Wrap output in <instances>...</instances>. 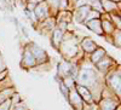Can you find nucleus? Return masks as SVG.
Here are the masks:
<instances>
[{
	"label": "nucleus",
	"mask_w": 121,
	"mask_h": 110,
	"mask_svg": "<svg viewBox=\"0 0 121 110\" xmlns=\"http://www.w3.org/2000/svg\"><path fill=\"white\" fill-rule=\"evenodd\" d=\"M75 81L78 85L85 86L91 91L92 86H95L97 82V74L92 68H84L78 74V77H75Z\"/></svg>",
	"instance_id": "1"
},
{
	"label": "nucleus",
	"mask_w": 121,
	"mask_h": 110,
	"mask_svg": "<svg viewBox=\"0 0 121 110\" xmlns=\"http://www.w3.org/2000/svg\"><path fill=\"white\" fill-rule=\"evenodd\" d=\"M29 50H30V52L33 53L36 64H41V63H45L47 61L46 52L44 51L41 47H39L36 44H32V45H30V47H29Z\"/></svg>",
	"instance_id": "2"
},
{
	"label": "nucleus",
	"mask_w": 121,
	"mask_h": 110,
	"mask_svg": "<svg viewBox=\"0 0 121 110\" xmlns=\"http://www.w3.org/2000/svg\"><path fill=\"white\" fill-rule=\"evenodd\" d=\"M68 99L69 103L75 110H82V99L80 98V96L78 94L75 87L69 89V94H68Z\"/></svg>",
	"instance_id": "3"
},
{
	"label": "nucleus",
	"mask_w": 121,
	"mask_h": 110,
	"mask_svg": "<svg viewBox=\"0 0 121 110\" xmlns=\"http://www.w3.org/2000/svg\"><path fill=\"white\" fill-rule=\"evenodd\" d=\"M75 89H76L78 94L80 96V98H81L82 101H85L87 103H92L93 102V96H92V93H91V91L87 87L78 85V86H75Z\"/></svg>",
	"instance_id": "4"
},
{
	"label": "nucleus",
	"mask_w": 121,
	"mask_h": 110,
	"mask_svg": "<svg viewBox=\"0 0 121 110\" xmlns=\"http://www.w3.org/2000/svg\"><path fill=\"white\" fill-rule=\"evenodd\" d=\"M109 86L115 92V94H117V97H120V70L119 69H117V73L115 72L109 77Z\"/></svg>",
	"instance_id": "5"
},
{
	"label": "nucleus",
	"mask_w": 121,
	"mask_h": 110,
	"mask_svg": "<svg viewBox=\"0 0 121 110\" xmlns=\"http://www.w3.org/2000/svg\"><path fill=\"white\" fill-rule=\"evenodd\" d=\"M22 65H23V67H27V68H32V67L36 65L35 58H34L33 53L30 52L29 47H28V48H26V51H24V55H23V61H22Z\"/></svg>",
	"instance_id": "6"
},
{
	"label": "nucleus",
	"mask_w": 121,
	"mask_h": 110,
	"mask_svg": "<svg viewBox=\"0 0 121 110\" xmlns=\"http://www.w3.org/2000/svg\"><path fill=\"white\" fill-rule=\"evenodd\" d=\"M117 106H119V104L116 103V101L112 99L110 97L104 98L103 101L99 103V109L100 110H116Z\"/></svg>",
	"instance_id": "7"
},
{
	"label": "nucleus",
	"mask_w": 121,
	"mask_h": 110,
	"mask_svg": "<svg viewBox=\"0 0 121 110\" xmlns=\"http://www.w3.org/2000/svg\"><path fill=\"white\" fill-rule=\"evenodd\" d=\"M81 47L84 48V51H86L87 53H92L93 51L97 50V45L90 38H85L84 39V41L81 42Z\"/></svg>",
	"instance_id": "8"
},
{
	"label": "nucleus",
	"mask_w": 121,
	"mask_h": 110,
	"mask_svg": "<svg viewBox=\"0 0 121 110\" xmlns=\"http://www.w3.org/2000/svg\"><path fill=\"white\" fill-rule=\"evenodd\" d=\"M105 55H107V53H105V50H104V48L97 47L96 51H93L92 55H91V61H92L93 64H97V63L100 61V59L105 57Z\"/></svg>",
	"instance_id": "9"
},
{
	"label": "nucleus",
	"mask_w": 121,
	"mask_h": 110,
	"mask_svg": "<svg viewBox=\"0 0 121 110\" xmlns=\"http://www.w3.org/2000/svg\"><path fill=\"white\" fill-rule=\"evenodd\" d=\"M86 25L91 29L92 32H95L96 34H103V30H102V24L98 19H92V21H88L86 22Z\"/></svg>",
	"instance_id": "10"
},
{
	"label": "nucleus",
	"mask_w": 121,
	"mask_h": 110,
	"mask_svg": "<svg viewBox=\"0 0 121 110\" xmlns=\"http://www.w3.org/2000/svg\"><path fill=\"white\" fill-rule=\"evenodd\" d=\"M113 64V61H112V58L110 57H104V58H102L100 61L96 64V67H97V69L98 70H100V72H104V70H107V69H109V67Z\"/></svg>",
	"instance_id": "11"
},
{
	"label": "nucleus",
	"mask_w": 121,
	"mask_h": 110,
	"mask_svg": "<svg viewBox=\"0 0 121 110\" xmlns=\"http://www.w3.org/2000/svg\"><path fill=\"white\" fill-rule=\"evenodd\" d=\"M63 41V32L59 30V28L56 29L55 33H53V39H52V44L55 47H58L59 44Z\"/></svg>",
	"instance_id": "12"
},
{
	"label": "nucleus",
	"mask_w": 121,
	"mask_h": 110,
	"mask_svg": "<svg viewBox=\"0 0 121 110\" xmlns=\"http://www.w3.org/2000/svg\"><path fill=\"white\" fill-rule=\"evenodd\" d=\"M35 12H36V16L39 18H44L47 16V10H46V6L45 5H39L35 10Z\"/></svg>",
	"instance_id": "13"
},
{
	"label": "nucleus",
	"mask_w": 121,
	"mask_h": 110,
	"mask_svg": "<svg viewBox=\"0 0 121 110\" xmlns=\"http://www.w3.org/2000/svg\"><path fill=\"white\" fill-rule=\"evenodd\" d=\"M100 24H102V30L105 32L107 34H110V33H113V32H114V27L110 24L109 21H104V22H102Z\"/></svg>",
	"instance_id": "14"
},
{
	"label": "nucleus",
	"mask_w": 121,
	"mask_h": 110,
	"mask_svg": "<svg viewBox=\"0 0 121 110\" xmlns=\"http://www.w3.org/2000/svg\"><path fill=\"white\" fill-rule=\"evenodd\" d=\"M102 5L107 8V11H112V10L115 8V4L110 0H102Z\"/></svg>",
	"instance_id": "15"
},
{
	"label": "nucleus",
	"mask_w": 121,
	"mask_h": 110,
	"mask_svg": "<svg viewBox=\"0 0 121 110\" xmlns=\"http://www.w3.org/2000/svg\"><path fill=\"white\" fill-rule=\"evenodd\" d=\"M10 106H11V101L7 99V101L0 104V110H10Z\"/></svg>",
	"instance_id": "16"
},
{
	"label": "nucleus",
	"mask_w": 121,
	"mask_h": 110,
	"mask_svg": "<svg viewBox=\"0 0 121 110\" xmlns=\"http://www.w3.org/2000/svg\"><path fill=\"white\" fill-rule=\"evenodd\" d=\"M4 72H6V64H5V62H4L3 57L0 56V74L4 73Z\"/></svg>",
	"instance_id": "17"
},
{
	"label": "nucleus",
	"mask_w": 121,
	"mask_h": 110,
	"mask_svg": "<svg viewBox=\"0 0 121 110\" xmlns=\"http://www.w3.org/2000/svg\"><path fill=\"white\" fill-rule=\"evenodd\" d=\"M115 46L120 47V30L117 32V36L115 35Z\"/></svg>",
	"instance_id": "18"
}]
</instances>
